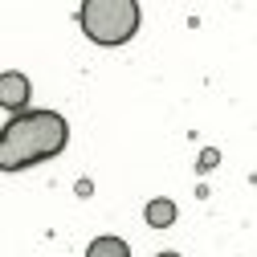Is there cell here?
<instances>
[{"label":"cell","instance_id":"obj_2","mask_svg":"<svg viewBox=\"0 0 257 257\" xmlns=\"http://www.w3.org/2000/svg\"><path fill=\"white\" fill-rule=\"evenodd\" d=\"M78 21L94 45H122L139 33V0H86Z\"/></svg>","mask_w":257,"mask_h":257},{"label":"cell","instance_id":"obj_1","mask_svg":"<svg viewBox=\"0 0 257 257\" xmlns=\"http://www.w3.org/2000/svg\"><path fill=\"white\" fill-rule=\"evenodd\" d=\"M70 143V122L57 110H25L17 118H9L5 139H0V168L5 172H21L53 159L61 147Z\"/></svg>","mask_w":257,"mask_h":257},{"label":"cell","instance_id":"obj_4","mask_svg":"<svg viewBox=\"0 0 257 257\" xmlns=\"http://www.w3.org/2000/svg\"><path fill=\"white\" fill-rule=\"evenodd\" d=\"M86 257H131V249H126V241L122 237H94L90 241V249H86Z\"/></svg>","mask_w":257,"mask_h":257},{"label":"cell","instance_id":"obj_6","mask_svg":"<svg viewBox=\"0 0 257 257\" xmlns=\"http://www.w3.org/2000/svg\"><path fill=\"white\" fill-rule=\"evenodd\" d=\"M159 257H180V253H172V249H168V253H159Z\"/></svg>","mask_w":257,"mask_h":257},{"label":"cell","instance_id":"obj_5","mask_svg":"<svg viewBox=\"0 0 257 257\" xmlns=\"http://www.w3.org/2000/svg\"><path fill=\"white\" fill-rule=\"evenodd\" d=\"M147 224H155V229L176 224V204H172V200H151V204H147Z\"/></svg>","mask_w":257,"mask_h":257},{"label":"cell","instance_id":"obj_3","mask_svg":"<svg viewBox=\"0 0 257 257\" xmlns=\"http://www.w3.org/2000/svg\"><path fill=\"white\" fill-rule=\"evenodd\" d=\"M0 102H5L9 110L25 106L29 102V78L17 74V70H5V74H0Z\"/></svg>","mask_w":257,"mask_h":257}]
</instances>
